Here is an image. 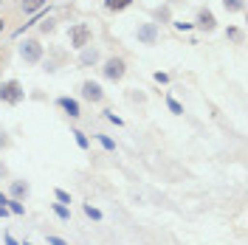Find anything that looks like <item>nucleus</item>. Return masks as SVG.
<instances>
[{
  "instance_id": "f257e3e1",
  "label": "nucleus",
  "mask_w": 248,
  "mask_h": 245,
  "mask_svg": "<svg viewBox=\"0 0 248 245\" xmlns=\"http://www.w3.org/2000/svg\"><path fill=\"white\" fill-rule=\"evenodd\" d=\"M0 99H3L6 105H20V102H23V88H20V82H15V79L3 82V88H0Z\"/></svg>"
},
{
  "instance_id": "f03ea898",
  "label": "nucleus",
  "mask_w": 248,
  "mask_h": 245,
  "mask_svg": "<svg viewBox=\"0 0 248 245\" xmlns=\"http://www.w3.org/2000/svg\"><path fill=\"white\" fill-rule=\"evenodd\" d=\"M88 40H91V29H88L85 23H77V26L71 29V46L74 48H85L88 46Z\"/></svg>"
},
{
  "instance_id": "7ed1b4c3",
  "label": "nucleus",
  "mask_w": 248,
  "mask_h": 245,
  "mask_svg": "<svg viewBox=\"0 0 248 245\" xmlns=\"http://www.w3.org/2000/svg\"><path fill=\"white\" fill-rule=\"evenodd\" d=\"M20 57H23L26 62H40L43 48H40V43H34V40H26V43L20 46Z\"/></svg>"
},
{
  "instance_id": "20e7f679",
  "label": "nucleus",
  "mask_w": 248,
  "mask_h": 245,
  "mask_svg": "<svg viewBox=\"0 0 248 245\" xmlns=\"http://www.w3.org/2000/svg\"><path fill=\"white\" fill-rule=\"evenodd\" d=\"M124 71H127V68H124V62H122V60H110L108 65H105V77L113 79V82H116V79H122V77H124Z\"/></svg>"
},
{
  "instance_id": "39448f33",
  "label": "nucleus",
  "mask_w": 248,
  "mask_h": 245,
  "mask_svg": "<svg viewBox=\"0 0 248 245\" xmlns=\"http://www.w3.org/2000/svg\"><path fill=\"white\" fill-rule=\"evenodd\" d=\"M82 96H85L88 102H99V99H102V88H99L96 82H85V85H82Z\"/></svg>"
},
{
  "instance_id": "423d86ee",
  "label": "nucleus",
  "mask_w": 248,
  "mask_h": 245,
  "mask_svg": "<svg viewBox=\"0 0 248 245\" xmlns=\"http://www.w3.org/2000/svg\"><path fill=\"white\" fill-rule=\"evenodd\" d=\"M139 40L141 43H153L155 40V26L153 23H147V26H141L139 29Z\"/></svg>"
},
{
  "instance_id": "0eeeda50",
  "label": "nucleus",
  "mask_w": 248,
  "mask_h": 245,
  "mask_svg": "<svg viewBox=\"0 0 248 245\" xmlns=\"http://www.w3.org/2000/svg\"><path fill=\"white\" fill-rule=\"evenodd\" d=\"M60 107L68 110V116H71V119H77V116H79V105L74 102V99H68V96H65V99H60Z\"/></svg>"
},
{
  "instance_id": "6e6552de",
  "label": "nucleus",
  "mask_w": 248,
  "mask_h": 245,
  "mask_svg": "<svg viewBox=\"0 0 248 245\" xmlns=\"http://www.w3.org/2000/svg\"><path fill=\"white\" fill-rule=\"evenodd\" d=\"M198 23H201V29L212 31L215 29V15H212V12H201V15H198Z\"/></svg>"
},
{
  "instance_id": "1a4fd4ad",
  "label": "nucleus",
  "mask_w": 248,
  "mask_h": 245,
  "mask_svg": "<svg viewBox=\"0 0 248 245\" xmlns=\"http://www.w3.org/2000/svg\"><path fill=\"white\" fill-rule=\"evenodd\" d=\"M46 3H48V0H23V12H26V15H31V12H40Z\"/></svg>"
},
{
  "instance_id": "9d476101",
  "label": "nucleus",
  "mask_w": 248,
  "mask_h": 245,
  "mask_svg": "<svg viewBox=\"0 0 248 245\" xmlns=\"http://www.w3.org/2000/svg\"><path fill=\"white\" fill-rule=\"evenodd\" d=\"M133 0H105V6L108 9H113V12H122V9H127Z\"/></svg>"
},
{
  "instance_id": "9b49d317",
  "label": "nucleus",
  "mask_w": 248,
  "mask_h": 245,
  "mask_svg": "<svg viewBox=\"0 0 248 245\" xmlns=\"http://www.w3.org/2000/svg\"><path fill=\"white\" fill-rule=\"evenodd\" d=\"M223 6H226L229 12H243V9H246V0H223Z\"/></svg>"
},
{
  "instance_id": "f8f14e48",
  "label": "nucleus",
  "mask_w": 248,
  "mask_h": 245,
  "mask_svg": "<svg viewBox=\"0 0 248 245\" xmlns=\"http://www.w3.org/2000/svg\"><path fill=\"white\" fill-rule=\"evenodd\" d=\"M12 195H15V198H23V195H29V186L17 181V184H12Z\"/></svg>"
},
{
  "instance_id": "ddd939ff",
  "label": "nucleus",
  "mask_w": 248,
  "mask_h": 245,
  "mask_svg": "<svg viewBox=\"0 0 248 245\" xmlns=\"http://www.w3.org/2000/svg\"><path fill=\"white\" fill-rule=\"evenodd\" d=\"M96 60H99V54H96V51H85V54H82V65H93Z\"/></svg>"
},
{
  "instance_id": "4468645a",
  "label": "nucleus",
  "mask_w": 248,
  "mask_h": 245,
  "mask_svg": "<svg viewBox=\"0 0 248 245\" xmlns=\"http://www.w3.org/2000/svg\"><path fill=\"white\" fill-rule=\"evenodd\" d=\"M85 214L93 217V220H102V212H99V209H93V206H88V203H85Z\"/></svg>"
},
{
  "instance_id": "2eb2a0df",
  "label": "nucleus",
  "mask_w": 248,
  "mask_h": 245,
  "mask_svg": "<svg viewBox=\"0 0 248 245\" xmlns=\"http://www.w3.org/2000/svg\"><path fill=\"white\" fill-rule=\"evenodd\" d=\"M54 214H57V217H62V220H68V217H71V214H68V209H65V206H54Z\"/></svg>"
},
{
  "instance_id": "dca6fc26",
  "label": "nucleus",
  "mask_w": 248,
  "mask_h": 245,
  "mask_svg": "<svg viewBox=\"0 0 248 245\" xmlns=\"http://www.w3.org/2000/svg\"><path fill=\"white\" fill-rule=\"evenodd\" d=\"M167 105H170V110H172V113H184V110H181V105H178L175 99H167Z\"/></svg>"
},
{
  "instance_id": "f3484780",
  "label": "nucleus",
  "mask_w": 248,
  "mask_h": 245,
  "mask_svg": "<svg viewBox=\"0 0 248 245\" xmlns=\"http://www.w3.org/2000/svg\"><path fill=\"white\" fill-rule=\"evenodd\" d=\"M57 200H62V203H71V195H68V192H62V189H57Z\"/></svg>"
},
{
  "instance_id": "a211bd4d",
  "label": "nucleus",
  "mask_w": 248,
  "mask_h": 245,
  "mask_svg": "<svg viewBox=\"0 0 248 245\" xmlns=\"http://www.w3.org/2000/svg\"><path fill=\"white\" fill-rule=\"evenodd\" d=\"M9 206H12V212H15V214H23V206H20L17 200H9Z\"/></svg>"
},
{
  "instance_id": "6ab92c4d",
  "label": "nucleus",
  "mask_w": 248,
  "mask_h": 245,
  "mask_svg": "<svg viewBox=\"0 0 248 245\" xmlns=\"http://www.w3.org/2000/svg\"><path fill=\"white\" fill-rule=\"evenodd\" d=\"M74 136H77V144L82 147V150H85V147H88V138L82 136V133H74Z\"/></svg>"
},
{
  "instance_id": "aec40b11",
  "label": "nucleus",
  "mask_w": 248,
  "mask_h": 245,
  "mask_svg": "<svg viewBox=\"0 0 248 245\" xmlns=\"http://www.w3.org/2000/svg\"><path fill=\"white\" fill-rule=\"evenodd\" d=\"M48 243H51V245H68L65 240H60V237H48Z\"/></svg>"
},
{
  "instance_id": "412c9836",
  "label": "nucleus",
  "mask_w": 248,
  "mask_h": 245,
  "mask_svg": "<svg viewBox=\"0 0 248 245\" xmlns=\"http://www.w3.org/2000/svg\"><path fill=\"white\" fill-rule=\"evenodd\" d=\"M6 245H17V240L12 237V234H6Z\"/></svg>"
},
{
  "instance_id": "4be33fe9",
  "label": "nucleus",
  "mask_w": 248,
  "mask_h": 245,
  "mask_svg": "<svg viewBox=\"0 0 248 245\" xmlns=\"http://www.w3.org/2000/svg\"><path fill=\"white\" fill-rule=\"evenodd\" d=\"M0 217H6V206H0Z\"/></svg>"
},
{
  "instance_id": "5701e85b",
  "label": "nucleus",
  "mask_w": 248,
  "mask_h": 245,
  "mask_svg": "<svg viewBox=\"0 0 248 245\" xmlns=\"http://www.w3.org/2000/svg\"><path fill=\"white\" fill-rule=\"evenodd\" d=\"M0 203H9V200H6V198H3V195H0Z\"/></svg>"
},
{
  "instance_id": "b1692460",
  "label": "nucleus",
  "mask_w": 248,
  "mask_h": 245,
  "mask_svg": "<svg viewBox=\"0 0 248 245\" xmlns=\"http://www.w3.org/2000/svg\"><path fill=\"white\" fill-rule=\"evenodd\" d=\"M3 26H6V23H3V20H0V31H3Z\"/></svg>"
},
{
  "instance_id": "393cba45",
  "label": "nucleus",
  "mask_w": 248,
  "mask_h": 245,
  "mask_svg": "<svg viewBox=\"0 0 248 245\" xmlns=\"http://www.w3.org/2000/svg\"><path fill=\"white\" fill-rule=\"evenodd\" d=\"M26 245H31V243H26Z\"/></svg>"
}]
</instances>
